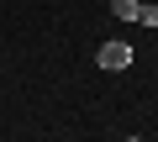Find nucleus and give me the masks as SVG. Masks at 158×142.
I'll return each mask as SVG.
<instances>
[{"label": "nucleus", "instance_id": "f257e3e1", "mask_svg": "<svg viewBox=\"0 0 158 142\" xmlns=\"http://www.w3.org/2000/svg\"><path fill=\"white\" fill-rule=\"evenodd\" d=\"M132 58H137V53H132L127 42H106V47L95 53V63H100V68H111V74H121V68H132Z\"/></svg>", "mask_w": 158, "mask_h": 142}, {"label": "nucleus", "instance_id": "f03ea898", "mask_svg": "<svg viewBox=\"0 0 158 142\" xmlns=\"http://www.w3.org/2000/svg\"><path fill=\"white\" fill-rule=\"evenodd\" d=\"M111 16H121V21H142V0H111Z\"/></svg>", "mask_w": 158, "mask_h": 142}, {"label": "nucleus", "instance_id": "7ed1b4c3", "mask_svg": "<svg viewBox=\"0 0 158 142\" xmlns=\"http://www.w3.org/2000/svg\"><path fill=\"white\" fill-rule=\"evenodd\" d=\"M142 26H158V6H142Z\"/></svg>", "mask_w": 158, "mask_h": 142}, {"label": "nucleus", "instance_id": "20e7f679", "mask_svg": "<svg viewBox=\"0 0 158 142\" xmlns=\"http://www.w3.org/2000/svg\"><path fill=\"white\" fill-rule=\"evenodd\" d=\"M127 142H142V137H127Z\"/></svg>", "mask_w": 158, "mask_h": 142}]
</instances>
